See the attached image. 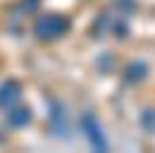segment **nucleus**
I'll use <instances>...</instances> for the list:
<instances>
[{
  "mask_svg": "<svg viewBox=\"0 0 155 153\" xmlns=\"http://www.w3.org/2000/svg\"><path fill=\"white\" fill-rule=\"evenodd\" d=\"M64 29H67V22H64V19H58V17H48V19H43L38 24V34L45 36V38L60 36Z\"/></svg>",
  "mask_w": 155,
  "mask_h": 153,
  "instance_id": "obj_1",
  "label": "nucleus"
}]
</instances>
